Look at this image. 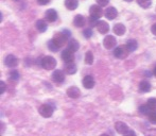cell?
<instances>
[{
    "mask_svg": "<svg viewBox=\"0 0 156 136\" xmlns=\"http://www.w3.org/2000/svg\"><path fill=\"white\" fill-rule=\"evenodd\" d=\"M41 66L46 70H52L56 66V60L53 56L46 55L41 60Z\"/></svg>",
    "mask_w": 156,
    "mask_h": 136,
    "instance_id": "1",
    "label": "cell"
},
{
    "mask_svg": "<svg viewBox=\"0 0 156 136\" xmlns=\"http://www.w3.org/2000/svg\"><path fill=\"white\" fill-rule=\"evenodd\" d=\"M53 111H54V109L50 104H43L38 109L39 114L45 118L51 117V116L53 115Z\"/></svg>",
    "mask_w": 156,
    "mask_h": 136,
    "instance_id": "2",
    "label": "cell"
},
{
    "mask_svg": "<svg viewBox=\"0 0 156 136\" xmlns=\"http://www.w3.org/2000/svg\"><path fill=\"white\" fill-rule=\"evenodd\" d=\"M67 39H68V37L66 36L63 32H61V33H55V35L53 36V39H52V41L55 43V45L58 46V47L61 48V47H63L66 43H67Z\"/></svg>",
    "mask_w": 156,
    "mask_h": 136,
    "instance_id": "3",
    "label": "cell"
},
{
    "mask_svg": "<svg viewBox=\"0 0 156 136\" xmlns=\"http://www.w3.org/2000/svg\"><path fill=\"white\" fill-rule=\"evenodd\" d=\"M116 44H117V41H116V38L113 35H107V36H105V38L103 39V45L108 50L113 49L116 46Z\"/></svg>",
    "mask_w": 156,
    "mask_h": 136,
    "instance_id": "4",
    "label": "cell"
},
{
    "mask_svg": "<svg viewBox=\"0 0 156 136\" xmlns=\"http://www.w3.org/2000/svg\"><path fill=\"white\" fill-rule=\"evenodd\" d=\"M127 48L126 46H120V47H116L114 50V55L117 59H124L127 55Z\"/></svg>",
    "mask_w": 156,
    "mask_h": 136,
    "instance_id": "5",
    "label": "cell"
},
{
    "mask_svg": "<svg viewBox=\"0 0 156 136\" xmlns=\"http://www.w3.org/2000/svg\"><path fill=\"white\" fill-rule=\"evenodd\" d=\"M62 60L65 63H71L74 60V52L72 50H70L69 48L65 49L62 51Z\"/></svg>",
    "mask_w": 156,
    "mask_h": 136,
    "instance_id": "6",
    "label": "cell"
},
{
    "mask_svg": "<svg viewBox=\"0 0 156 136\" xmlns=\"http://www.w3.org/2000/svg\"><path fill=\"white\" fill-rule=\"evenodd\" d=\"M89 14H90L91 17L97 19H100V17L102 16L103 12H102V6L101 5H91L90 10H89Z\"/></svg>",
    "mask_w": 156,
    "mask_h": 136,
    "instance_id": "7",
    "label": "cell"
},
{
    "mask_svg": "<svg viewBox=\"0 0 156 136\" xmlns=\"http://www.w3.org/2000/svg\"><path fill=\"white\" fill-rule=\"evenodd\" d=\"M18 63H19L18 59H17L15 55H13V54H9V55H6L5 60H4V64L10 68L16 67L17 65H18Z\"/></svg>",
    "mask_w": 156,
    "mask_h": 136,
    "instance_id": "8",
    "label": "cell"
},
{
    "mask_svg": "<svg viewBox=\"0 0 156 136\" xmlns=\"http://www.w3.org/2000/svg\"><path fill=\"white\" fill-rule=\"evenodd\" d=\"M115 129L119 134H122V135H126V133L129 132V127H127V124H125L124 122H122V121L116 122Z\"/></svg>",
    "mask_w": 156,
    "mask_h": 136,
    "instance_id": "9",
    "label": "cell"
},
{
    "mask_svg": "<svg viewBox=\"0 0 156 136\" xmlns=\"http://www.w3.org/2000/svg\"><path fill=\"white\" fill-rule=\"evenodd\" d=\"M82 83H83V86H84L85 88H87V89L94 88V84H96V82H94V79L93 76H86V77H84V79H83Z\"/></svg>",
    "mask_w": 156,
    "mask_h": 136,
    "instance_id": "10",
    "label": "cell"
},
{
    "mask_svg": "<svg viewBox=\"0 0 156 136\" xmlns=\"http://www.w3.org/2000/svg\"><path fill=\"white\" fill-rule=\"evenodd\" d=\"M52 80L55 83H63L65 81V74L62 70H54L53 73H52Z\"/></svg>",
    "mask_w": 156,
    "mask_h": 136,
    "instance_id": "11",
    "label": "cell"
},
{
    "mask_svg": "<svg viewBox=\"0 0 156 136\" xmlns=\"http://www.w3.org/2000/svg\"><path fill=\"white\" fill-rule=\"evenodd\" d=\"M104 14H105V17H106L107 19H109V20H114V19L118 16V11L116 10V8H114V6H109V8L106 9V11H105Z\"/></svg>",
    "mask_w": 156,
    "mask_h": 136,
    "instance_id": "12",
    "label": "cell"
},
{
    "mask_svg": "<svg viewBox=\"0 0 156 136\" xmlns=\"http://www.w3.org/2000/svg\"><path fill=\"white\" fill-rule=\"evenodd\" d=\"M67 96L70 98H72V99H76V98H79L81 96V91L80 89L78 88L76 86H71L69 87V88L67 89Z\"/></svg>",
    "mask_w": 156,
    "mask_h": 136,
    "instance_id": "13",
    "label": "cell"
},
{
    "mask_svg": "<svg viewBox=\"0 0 156 136\" xmlns=\"http://www.w3.org/2000/svg\"><path fill=\"white\" fill-rule=\"evenodd\" d=\"M45 17H46V20L49 21V23H54V21L58 19V13H56L55 10H53V9H50V10H48L47 12H46L45 14Z\"/></svg>",
    "mask_w": 156,
    "mask_h": 136,
    "instance_id": "14",
    "label": "cell"
},
{
    "mask_svg": "<svg viewBox=\"0 0 156 136\" xmlns=\"http://www.w3.org/2000/svg\"><path fill=\"white\" fill-rule=\"evenodd\" d=\"M96 27H97V30H98L101 34H106L107 32L109 31V26L106 21H103V20L98 21V23H97Z\"/></svg>",
    "mask_w": 156,
    "mask_h": 136,
    "instance_id": "15",
    "label": "cell"
},
{
    "mask_svg": "<svg viewBox=\"0 0 156 136\" xmlns=\"http://www.w3.org/2000/svg\"><path fill=\"white\" fill-rule=\"evenodd\" d=\"M86 23V20H85V17L82 16V15H76L74 16V19H73V25L78 28H82L85 26Z\"/></svg>",
    "mask_w": 156,
    "mask_h": 136,
    "instance_id": "16",
    "label": "cell"
},
{
    "mask_svg": "<svg viewBox=\"0 0 156 136\" xmlns=\"http://www.w3.org/2000/svg\"><path fill=\"white\" fill-rule=\"evenodd\" d=\"M113 31H114V33L117 34L118 36H122V35L125 33L126 29H125V26L123 23H116L113 28Z\"/></svg>",
    "mask_w": 156,
    "mask_h": 136,
    "instance_id": "17",
    "label": "cell"
},
{
    "mask_svg": "<svg viewBox=\"0 0 156 136\" xmlns=\"http://www.w3.org/2000/svg\"><path fill=\"white\" fill-rule=\"evenodd\" d=\"M79 0H65V6L70 11H73L78 8Z\"/></svg>",
    "mask_w": 156,
    "mask_h": 136,
    "instance_id": "18",
    "label": "cell"
},
{
    "mask_svg": "<svg viewBox=\"0 0 156 136\" xmlns=\"http://www.w3.org/2000/svg\"><path fill=\"white\" fill-rule=\"evenodd\" d=\"M125 46H126L127 50H129V52H133L138 48V43L135 41V39H129V41H126Z\"/></svg>",
    "mask_w": 156,
    "mask_h": 136,
    "instance_id": "19",
    "label": "cell"
},
{
    "mask_svg": "<svg viewBox=\"0 0 156 136\" xmlns=\"http://www.w3.org/2000/svg\"><path fill=\"white\" fill-rule=\"evenodd\" d=\"M35 27H36V29L38 30L39 32H46V30H47L48 26H47V23H46L45 20H43V19H39V20L36 21V25H35Z\"/></svg>",
    "mask_w": 156,
    "mask_h": 136,
    "instance_id": "20",
    "label": "cell"
},
{
    "mask_svg": "<svg viewBox=\"0 0 156 136\" xmlns=\"http://www.w3.org/2000/svg\"><path fill=\"white\" fill-rule=\"evenodd\" d=\"M76 69H78V68H76V65L74 64L73 62L68 63L65 67V71L67 74H74L76 72Z\"/></svg>",
    "mask_w": 156,
    "mask_h": 136,
    "instance_id": "21",
    "label": "cell"
},
{
    "mask_svg": "<svg viewBox=\"0 0 156 136\" xmlns=\"http://www.w3.org/2000/svg\"><path fill=\"white\" fill-rule=\"evenodd\" d=\"M139 91L141 93H148V91H151V84L148 81H142L139 84Z\"/></svg>",
    "mask_w": 156,
    "mask_h": 136,
    "instance_id": "22",
    "label": "cell"
},
{
    "mask_svg": "<svg viewBox=\"0 0 156 136\" xmlns=\"http://www.w3.org/2000/svg\"><path fill=\"white\" fill-rule=\"evenodd\" d=\"M68 48H69L70 50H72L73 52L78 51L79 48H80V44H79L78 41H76V39H71V41L68 43Z\"/></svg>",
    "mask_w": 156,
    "mask_h": 136,
    "instance_id": "23",
    "label": "cell"
},
{
    "mask_svg": "<svg viewBox=\"0 0 156 136\" xmlns=\"http://www.w3.org/2000/svg\"><path fill=\"white\" fill-rule=\"evenodd\" d=\"M85 63L87 65H93L94 64V54L91 51H87L85 54Z\"/></svg>",
    "mask_w": 156,
    "mask_h": 136,
    "instance_id": "24",
    "label": "cell"
},
{
    "mask_svg": "<svg viewBox=\"0 0 156 136\" xmlns=\"http://www.w3.org/2000/svg\"><path fill=\"white\" fill-rule=\"evenodd\" d=\"M139 112L142 114V115H149V114L151 113V109L149 107V105L148 104H146V105H140L139 106Z\"/></svg>",
    "mask_w": 156,
    "mask_h": 136,
    "instance_id": "25",
    "label": "cell"
},
{
    "mask_svg": "<svg viewBox=\"0 0 156 136\" xmlns=\"http://www.w3.org/2000/svg\"><path fill=\"white\" fill-rule=\"evenodd\" d=\"M137 3L139 4L141 8L148 9L149 6L152 4V0H137Z\"/></svg>",
    "mask_w": 156,
    "mask_h": 136,
    "instance_id": "26",
    "label": "cell"
},
{
    "mask_svg": "<svg viewBox=\"0 0 156 136\" xmlns=\"http://www.w3.org/2000/svg\"><path fill=\"white\" fill-rule=\"evenodd\" d=\"M147 104L149 105L151 111H156V98H150V99L148 100Z\"/></svg>",
    "mask_w": 156,
    "mask_h": 136,
    "instance_id": "27",
    "label": "cell"
},
{
    "mask_svg": "<svg viewBox=\"0 0 156 136\" xmlns=\"http://www.w3.org/2000/svg\"><path fill=\"white\" fill-rule=\"evenodd\" d=\"M10 79L12 81H18L19 80V72L17 70H12L10 72Z\"/></svg>",
    "mask_w": 156,
    "mask_h": 136,
    "instance_id": "28",
    "label": "cell"
},
{
    "mask_svg": "<svg viewBox=\"0 0 156 136\" xmlns=\"http://www.w3.org/2000/svg\"><path fill=\"white\" fill-rule=\"evenodd\" d=\"M148 116H149V121L153 124H156V111H152Z\"/></svg>",
    "mask_w": 156,
    "mask_h": 136,
    "instance_id": "29",
    "label": "cell"
},
{
    "mask_svg": "<svg viewBox=\"0 0 156 136\" xmlns=\"http://www.w3.org/2000/svg\"><path fill=\"white\" fill-rule=\"evenodd\" d=\"M48 48H49V50H51V51L56 52L60 47H58V46L55 45V43H54L53 41H50L49 43H48Z\"/></svg>",
    "mask_w": 156,
    "mask_h": 136,
    "instance_id": "30",
    "label": "cell"
},
{
    "mask_svg": "<svg viewBox=\"0 0 156 136\" xmlns=\"http://www.w3.org/2000/svg\"><path fill=\"white\" fill-rule=\"evenodd\" d=\"M93 30L90 29V28H86V29L83 31V35H84L85 38H90L91 36H93Z\"/></svg>",
    "mask_w": 156,
    "mask_h": 136,
    "instance_id": "31",
    "label": "cell"
},
{
    "mask_svg": "<svg viewBox=\"0 0 156 136\" xmlns=\"http://www.w3.org/2000/svg\"><path fill=\"white\" fill-rule=\"evenodd\" d=\"M108 2H109V0H97V3L101 6H106L107 4H108Z\"/></svg>",
    "mask_w": 156,
    "mask_h": 136,
    "instance_id": "32",
    "label": "cell"
},
{
    "mask_svg": "<svg viewBox=\"0 0 156 136\" xmlns=\"http://www.w3.org/2000/svg\"><path fill=\"white\" fill-rule=\"evenodd\" d=\"M50 2V0H37V3L41 4V5H46Z\"/></svg>",
    "mask_w": 156,
    "mask_h": 136,
    "instance_id": "33",
    "label": "cell"
},
{
    "mask_svg": "<svg viewBox=\"0 0 156 136\" xmlns=\"http://www.w3.org/2000/svg\"><path fill=\"white\" fill-rule=\"evenodd\" d=\"M0 86H1V91H0V93L4 94V91H5V83H4L3 81H1V82H0Z\"/></svg>",
    "mask_w": 156,
    "mask_h": 136,
    "instance_id": "34",
    "label": "cell"
},
{
    "mask_svg": "<svg viewBox=\"0 0 156 136\" xmlns=\"http://www.w3.org/2000/svg\"><path fill=\"white\" fill-rule=\"evenodd\" d=\"M151 32H152L154 35H156V23H154V25L151 27Z\"/></svg>",
    "mask_w": 156,
    "mask_h": 136,
    "instance_id": "35",
    "label": "cell"
},
{
    "mask_svg": "<svg viewBox=\"0 0 156 136\" xmlns=\"http://www.w3.org/2000/svg\"><path fill=\"white\" fill-rule=\"evenodd\" d=\"M63 33L65 34L67 37H70V35H71V33H70V31H69V30H64V31H63Z\"/></svg>",
    "mask_w": 156,
    "mask_h": 136,
    "instance_id": "36",
    "label": "cell"
},
{
    "mask_svg": "<svg viewBox=\"0 0 156 136\" xmlns=\"http://www.w3.org/2000/svg\"><path fill=\"white\" fill-rule=\"evenodd\" d=\"M126 135H135V132H133V131H129V132L126 133Z\"/></svg>",
    "mask_w": 156,
    "mask_h": 136,
    "instance_id": "37",
    "label": "cell"
},
{
    "mask_svg": "<svg viewBox=\"0 0 156 136\" xmlns=\"http://www.w3.org/2000/svg\"><path fill=\"white\" fill-rule=\"evenodd\" d=\"M155 133H156V131H149L148 134H155Z\"/></svg>",
    "mask_w": 156,
    "mask_h": 136,
    "instance_id": "38",
    "label": "cell"
},
{
    "mask_svg": "<svg viewBox=\"0 0 156 136\" xmlns=\"http://www.w3.org/2000/svg\"><path fill=\"white\" fill-rule=\"evenodd\" d=\"M153 74H154V76L156 77V67L154 68V69H153Z\"/></svg>",
    "mask_w": 156,
    "mask_h": 136,
    "instance_id": "39",
    "label": "cell"
},
{
    "mask_svg": "<svg viewBox=\"0 0 156 136\" xmlns=\"http://www.w3.org/2000/svg\"><path fill=\"white\" fill-rule=\"evenodd\" d=\"M124 1H126V2H132L133 0H124Z\"/></svg>",
    "mask_w": 156,
    "mask_h": 136,
    "instance_id": "40",
    "label": "cell"
},
{
    "mask_svg": "<svg viewBox=\"0 0 156 136\" xmlns=\"http://www.w3.org/2000/svg\"><path fill=\"white\" fill-rule=\"evenodd\" d=\"M14 1H18V0H14Z\"/></svg>",
    "mask_w": 156,
    "mask_h": 136,
    "instance_id": "41",
    "label": "cell"
}]
</instances>
